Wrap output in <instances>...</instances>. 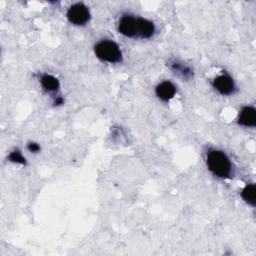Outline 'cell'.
<instances>
[{"label": "cell", "mask_w": 256, "mask_h": 256, "mask_svg": "<svg viewBox=\"0 0 256 256\" xmlns=\"http://www.w3.org/2000/svg\"><path fill=\"white\" fill-rule=\"evenodd\" d=\"M207 166L210 171L219 178H228L232 166L227 155L220 150H210L207 153Z\"/></svg>", "instance_id": "6da1fadb"}, {"label": "cell", "mask_w": 256, "mask_h": 256, "mask_svg": "<svg viewBox=\"0 0 256 256\" xmlns=\"http://www.w3.org/2000/svg\"><path fill=\"white\" fill-rule=\"evenodd\" d=\"M96 56L102 61L109 63H117L122 59V53L119 46L110 40H102L95 45Z\"/></svg>", "instance_id": "7a4b0ae2"}, {"label": "cell", "mask_w": 256, "mask_h": 256, "mask_svg": "<svg viewBox=\"0 0 256 256\" xmlns=\"http://www.w3.org/2000/svg\"><path fill=\"white\" fill-rule=\"evenodd\" d=\"M67 18L70 23L74 25H84L89 21L90 12L84 4L76 3L69 7L67 11Z\"/></svg>", "instance_id": "3957f363"}, {"label": "cell", "mask_w": 256, "mask_h": 256, "mask_svg": "<svg viewBox=\"0 0 256 256\" xmlns=\"http://www.w3.org/2000/svg\"><path fill=\"white\" fill-rule=\"evenodd\" d=\"M118 30L127 37L137 36V18L131 15H124L119 21Z\"/></svg>", "instance_id": "277c9868"}, {"label": "cell", "mask_w": 256, "mask_h": 256, "mask_svg": "<svg viewBox=\"0 0 256 256\" xmlns=\"http://www.w3.org/2000/svg\"><path fill=\"white\" fill-rule=\"evenodd\" d=\"M214 88L222 95H229L233 93L235 86L232 78L228 75H220L213 81Z\"/></svg>", "instance_id": "5b68a950"}, {"label": "cell", "mask_w": 256, "mask_h": 256, "mask_svg": "<svg viewBox=\"0 0 256 256\" xmlns=\"http://www.w3.org/2000/svg\"><path fill=\"white\" fill-rule=\"evenodd\" d=\"M155 92L159 99L163 101H168L174 97L176 93V88L171 82L163 81L157 85Z\"/></svg>", "instance_id": "8992f818"}, {"label": "cell", "mask_w": 256, "mask_h": 256, "mask_svg": "<svg viewBox=\"0 0 256 256\" xmlns=\"http://www.w3.org/2000/svg\"><path fill=\"white\" fill-rule=\"evenodd\" d=\"M238 122L242 126L254 127L256 125V111L251 106L244 107L239 114Z\"/></svg>", "instance_id": "52a82bcc"}, {"label": "cell", "mask_w": 256, "mask_h": 256, "mask_svg": "<svg viewBox=\"0 0 256 256\" xmlns=\"http://www.w3.org/2000/svg\"><path fill=\"white\" fill-rule=\"evenodd\" d=\"M155 32L154 24L144 18H137V36L147 39L150 38Z\"/></svg>", "instance_id": "ba28073f"}, {"label": "cell", "mask_w": 256, "mask_h": 256, "mask_svg": "<svg viewBox=\"0 0 256 256\" xmlns=\"http://www.w3.org/2000/svg\"><path fill=\"white\" fill-rule=\"evenodd\" d=\"M42 87L48 92H55L59 88V81L56 77L48 74H44L41 77Z\"/></svg>", "instance_id": "9c48e42d"}, {"label": "cell", "mask_w": 256, "mask_h": 256, "mask_svg": "<svg viewBox=\"0 0 256 256\" xmlns=\"http://www.w3.org/2000/svg\"><path fill=\"white\" fill-rule=\"evenodd\" d=\"M241 196L245 202L250 204L251 206L255 205V185L248 184L241 192Z\"/></svg>", "instance_id": "30bf717a"}, {"label": "cell", "mask_w": 256, "mask_h": 256, "mask_svg": "<svg viewBox=\"0 0 256 256\" xmlns=\"http://www.w3.org/2000/svg\"><path fill=\"white\" fill-rule=\"evenodd\" d=\"M171 68H172L173 71H175V72H177V73H180V74H181L182 76H184L185 78H189V77L192 75V72H191L190 68H188V67H186V66H184V65H182V64H179V63H177V62L173 63L172 66H171Z\"/></svg>", "instance_id": "8fae6325"}, {"label": "cell", "mask_w": 256, "mask_h": 256, "mask_svg": "<svg viewBox=\"0 0 256 256\" xmlns=\"http://www.w3.org/2000/svg\"><path fill=\"white\" fill-rule=\"evenodd\" d=\"M9 160L15 163H20V164H26L25 158L22 156V154L19 151H13L9 154Z\"/></svg>", "instance_id": "7c38bea8"}, {"label": "cell", "mask_w": 256, "mask_h": 256, "mask_svg": "<svg viewBox=\"0 0 256 256\" xmlns=\"http://www.w3.org/2000/svg\"><path fill=\"white\" fill-rule=\"evenodd\" d=\"M27 148H28V150L30 151V152H38L39 150H40V146L37 144V143H34V142H32V143H29L28 144V146H27Z\"/></svg>", "instance_id": "4fadbf2b"}]
</instances>
